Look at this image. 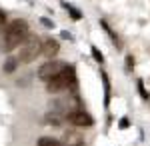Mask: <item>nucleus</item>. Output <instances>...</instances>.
I'll use <instances>...</instances> for the list:
<instances>
[{"mask_svg":"<svg viewBox=\"0 0 150 146\" xmlns=\"http://www.w3.org/2000/svg\"><path fill=\"white\" fill-rule=\"evenodd\" d=\"M126 66H128V68L134 66V58H132V56H126Z\"/></svg>","mask_w":150,"mask_h":146,"instance_id":"nucleus-18","label":"nucleus"},{"mask_svg":"<svg viewBox=\"0 0 150 146\" xmlns=\"http://www.w3.org/2000/svg\"><path fill=\"white\" fill-rule=\"evenodd\" d=\"M40 54V40L36 36H26L20 46V54H18V62L20 64H30L36 56Z\"/></svg>","mask_w":150,"mask_h":146,"instance_id":"nucleus-3","label":"nucleus"},{"mask_svg":"<svg viewBox=\"0 0 150 146\" xmlns=\"http://www.w3.org/2000/svg\"><path fill=\"white\" fill-rule=\"evenodd\" d=\"M40 22L44 24V26H46V28H52V26H54V24H52V20H48V18H42V20H40Z\"/></svg>","mask_w":150,"mask_h":146,"instance_id":"nucleus-17","label":"nucleus"},{"mask_svg":"<svg viewBox=\"0 0 150 146\" xmlns=\"http://www.w3.org/2000/svg\"><path fill=\"white\" fill-rule=\"evenodd\" d=\"M64 66H66L64 62H58V60H48V62H44L42 66L38 68V76L46 82V80L54 78L56 74H60V72L64 70Z\"/></svg>","mask_w":150,"mask_h":146,"instance_id":"nucleus-4","label":"nucleus"},{"mask_svg":"<svg viewBox=\"0 0 150 146\" xmlns=\"http://www.w3.org/2000/svg\"><path fill=\"white\" fill-rule=\"evenodd\" d=\"M62 6H64V8L68 10V14H70V16H72V18H74V20H80V18H82V12L78 10L76 6H72V4H68V2H64Z\"/></svg>","mask_w":150,"mask_h":146,"instance_id":"nucleus-10","label":"nucleus"},{"mask_svg":"<svg viewBox=\"0 0 150 146\" xmlns=\"http://www.w3.org/2000/svg\"><path fill=\"white\" fill-rule=\"evenodd\" d=\"M44 124H50V126H60V116L58 114H46L44 116Z\"/></svg>","mask_w":150,"mask_h":146,"instance_id":"nucleus-11","label":"nucleus"},{"mask_svg":"<svg viewBox=\"0 0 150 146\" xmlns=\"http://www.w3.org/2000/svg\"><path fill=\"white\" fill-rule=\"evenodd\" d=\"M100 80L104 84V106L110 104V92H112V86H110V80L106 76V72H100Z\"/></svg>","mask_w":150,"mask_h":146,"instance_id":"nucleus-7","label":"nucleus"},{"mask_svg":"<svg viewBox=\"0 0 150 146\" xmlns=\"http://www.w3.org/2000/svg\"><path fill=\"white\" fill-rule=\"evenodd\" d=\"M4 24H6V14L4 10H0V28H4Z\"/></svg>","mask_w":150,"mask_h":146,"instance_id":"nucleus-16","label":"nucleus"},{"mask_svg":"<svg viewBox=\"0 0 150 146\" xmlns=\"http://www.w3.org/2000/svg\"><path fill=\"white\" fill-rule=\"evenodd\" d=\"M38 146H64L62 142H58L56 138H50V136H42L38 140Z\"/></svg>","mask_w":150,"mask_h":146,"instance_id":"nucleus-9","label":"nucleus"},{"mask_svg":"<svg viewBox=\"0 0 150 146\" xmlns=\"http://www.w3.org/2000/svg\"><path fill=\"white\" fill-rule=\"evenodd\" d=\"M66 118H68V122H72L74 126H84V128H90L94 124L92 116L90 114H86L84 110H74V112H68L66 114Z\"/></svg>","mask_w":150,"mask_h":146,"instance_id":"nucleus-5","label":"nucleus"},{"mask_svg":"<svg viewBox=\"0 0 150 146\" xmlns=\"http://www.w3.org/2000/svg\"><path fill=\"white\" fill-rule=\"evenodd\" d=\"M92 56H94V60H96V62H100V64L104 62V56H102V52H100V50H98L96 46H92Z\"/></svg>","mask_w":150,"mask_h":146,"instance_id":"nucleus-13","label":"nucleus"},{"mask_svg":"<svg viewBox=\"0 0 150 146\" xmlns=\"http://www.w3.org/2000/svg\"><path fill=\"white\" fill-rule=\"evenodd\" d=\"M138 92H140V96H142L144 100H148V92L144 88V82H142V80H138Z\"/></svg>","mask_w":150,"mask_h":146,"instance_id":"nucleus-14","label":"nucleus"},{"mask_svg":"<svg viewBox=\"0 0 150 146\" xmlns=\"http://www.w3.org/2000/svg\"><path fill=\"white\" fill-rule=\"evenodd\" d=\"M18 66H20L18 58H16V56H8L6 60H4V66H2V68H4V72H8V74H10V72H14Z\"/></svg>","mask_w":150,"mask_h":146,"instance_id":"nucleus-8","label":"nucleus"},{"mask_svg":"<svg viewBox=\"0 0 150 146\" xmlns=\"http://www.w3.org/2000/svg\"><path fill=\"white\" fill-rule=\"evenodd\" d=\"M128 126H130V120H128V118H120V122H118V128H122V130H126Z\"/></svg>","mask_w":150,"mask_h":146,"instance_id":"nucleus-15","label":"nucleus"},{"mask_svg":"<svg viewBox=\"0 0 150 146\" xmlns=\"http://www.w3.org/2000/svg\"><path fill=\"white\" fill-rule=\"evenodd\" d=\"M100 26H102L104 30H106V34H108V36H110V38H112V40H114L116 48H120V44H118V38H116V34L112 32V30H110V26H108V24H106V20H100Z\"/></svg>","mask_w":150,"mask_h":146,"instance_id":"nucleus-12","label":"nucleus"},{"mask_svg":"<svg viewBox=\"0 0 150 146\" xmlns=\"http://www.w3.org/2000/svg\"><path fill=\"white\" fill-rule=\"evenodd\" d=\"M72 86H76V72H74V66H68V64L64 66L60 74L46 80L48 92H62V90H68Z\"/></svg>","mask_w":150,"mask_h":146,"instance_id":"nucleus-2","label":"nucleus"},{"mask_svg":"<svg viewBox=\"0 0 150 146\" xmlns=\"http://www.w3.org/2000/svg\"><path fill=\"white\" fill-rule=\"evenodd\" d=\"M58 50H60V44H58L54 38H46V40L40 42V52L46 58H54L58 54Z\"/></svg>","mask_w":150,"mask_h":146,"instance_id":"nucleus-6","label":"nucleus"},{"mask_svg":"<svg viewBox=\"0 0 150 146\" xmlns=\"http://www.w3.org/2000/svg\"><path fill=\"white\" fill-rule=\"evenodd\" d=\"M26 36H28V22H26V20H20V18L12 20V22L6 26V30H4L2 50H4V52H12L16 46H20V42H22Z\"/></svg>","mask_w":150,"mask_h":146,"instance_id":"nucleus-1","label":"nucleus"}]
</instances>
